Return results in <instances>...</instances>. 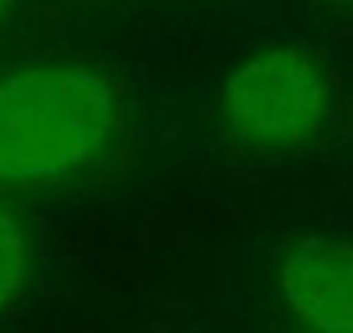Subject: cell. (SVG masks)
I'll use <instances>...</instances> for the list:
<instances>
[{"label": "cell", "instance_id": "6da1fadb", "mask_svg": "<svg viewBox=\"0 0 353 333\" xmlns=\"http://www.w3.org/2000/svg\"><path fill=\"white\" fill-rule=\"evenodd\" d=\"M118 128L112 82L72 63L0 78V186H52L95 164Z\"/></svg>", "mask_w": 353, "mask_h": 333}, {"label": "cell", "instance_id": "3957f363", "mask_svg": "<svg viewBox=\"0 0 353 333\" xmlns=\"http://www.w3.org/2000/svg\"><path fill=\"white\" fill-rule=\"evenodd\" d=\"M278 291L304 333H353V242L301 239L281 261Z\"/></svg>", "mask_w": 353, "mask_h": 333}, {"label": "cell", "instance_id": "7a4b0ae2", "mask_svg": "<svg viewBox=\"0 0 353 333\" xmlns=\"http://www.w3.org/2000/svg\"><path fill=\"white\" fill-rule=\"evenodd\" d=\"M327 111V78L298 46H265L223 82V118L245 144L291 151L311 141Z\"/></svg>", "mask_w": 353, "mask_h": 333}, {"label": "cell", "instance_id": "5b68a950", "mask_svg": "<svg viewBox=\"0 0 353 333\" xmlns=\"http://www.w3.org/2000/svg\"><path fill=\"white\" fill-rule=\"evenodd\" d=\"M10 3H13V0H0V13L7 10V7H10Z\"/></svg>", "mask_w": 353, "mask_h": 333}, {"label": "cell", "instance_id": "8992f818", "mask_svg": "<svg viewBox=\"0 0 353 333\" xmlns=\"http://www.w3.org/2000/svg\"><path fill=\"white\" fill-rule=\"evenodd\" d=\"M343 3H353V0H343Z\"/></svg>", "mask_w": 353, "mask_h": 333}, {"label": "cell", "instance_id": "277c9868", "mask_svg": "<svg viewBox=\"0 0 353 333\" xmlns=\"http://www.w3.org/2000/svg\"><path fill=\"white\" fill-rule=\"evenodd\" d=\"M30 275V245L20 219L0 206V310L10 308L26 288Z\"/></svg>", "mask_w": 353, "mask_h": 333}]
</instances>
